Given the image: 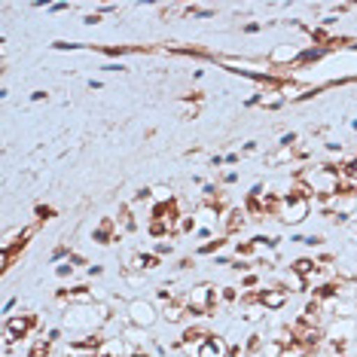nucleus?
Instances as JSON below:
<instances>
[{
  "instance_id": "nucleus-1",
  "label": "nucleus",
  "mask_w": 357,
  "mask_h": 357,
  "mask_svg": "<svg viewBox=\"0 0 357 357\" xmlns=\"http://www.w3.org/2000/svg\"><path fill=\"white\" fill-rule=\"evenodd\" d=\"M110 318H113V312H110L107 303H92V305H70L68 312H64L61 324H64L68 330H74V333H79V336H83V333L104 330Z\"/></svg>"
},
{
  "instance_id": "nucleus-2",
  "label": "nucleus",
  "mask_w": 357,
  "mask_h": 357,
  "mask_svg": "<svg viewBox=\"0 0 357 357\" xmlns=\"http://www.w3.org/2000/svg\"><path fill=\"white\" fill-rule=\"evenodd\" d=\"M126 318H128V324H132V327L153 330V327H156V324L162 321V312H159V308L150 303V299H144V296H135V299H128Z\"/></svg>"
},
{
  "instance_id": "nucleus-3",
  "label": "nucleus",
  "mask_w": 357,
  "mask_h": 357,
  "mask_svg": "<svg viewBox=\"0 0 357 357\" xmlns=\"http://www.w3.org/2000/svg\"><path fill=\"white\" fill-rule=\"evenodd\" d=\"M308 217H312V202H308V199H299V196L281 199L278 220H281L284 226H303Z\"/></svg>"
},
{
  "instance_id": "nucleus-4",
  "label": "nucleus",
  "mask_w": 357,
  "mask_h": 357,
  "mask_svg": "<svg viewBox=\"0 0 357 357\" xmlns=\"http://www.w3.org/2000/svg\"><path fill=\"white\" fill-rule=\"evenodd\" d=\"M3 327L13 333L19 342H25L34 330H40V314L37 312H19V314H10V318H3Z\"/></svg>"
},
{
  "instance_id": "nucleus-5",
  "label": "nucleus",
  "mask_w": 357,
  "mask_h": 357,
  "mask_svg": "<svg viewBox=\"0 0 357 357\" xmlns=\"http://www.w3.org/2000/svg\"><path fill=\"white\" fill-rule=\"evenodd\" d=\"M354 339H357V318H333L327 324V342L351 345Z\"/></svg>"
},
{
  "instance_id": "nucleus-6",
  "label": "nucleus",
  "mask_w": 357,
  "mask_h": 357,
  "mask_svg": "<svg viewBox=\"0 0 357 357\" xmlns=\"http://www.w3.org/2000/svg\"><path fill=\"white\" fill-rule=\"evenodd\" d=\"M248 211L245 205H232L229 211H223V217H220V232L226 235V238H235L241 229H248Z\"/></svg>"
},
{
  "instance_id": "nucleus-7",
  "label": "nucleus",
  "mask_w": 357,
  "mask_h": 357,
  "mask_svg": "<svg viewBox=\"0 0 357 357\" xmlns=\"http://www.w3.org/2000/svg\"><path fill=\"white\" fill-rule=\"evenodd\" d=\"M259 303L266 305V312L275 314V312H284V308L290 305V294L278 284H263V296H259Z\"/></svg>"
},
{
  "instance_id": "nucleus-8",
  "label": "nucleus",
  "mask_w": 357,
  "mask_h": 357,
  "mask_svg": "<svg viewBox=\"0 0 357 357\" xmlns=\"http://www.w3.org/2000/svg\"><path fill=\"white\" fill-rule=\"evenodd\" d=\"M269 284H278V287H284L290 296H294V294H308V281L303 278V275H296L294 269H284V272H278V278L269 281Z\"/></svg>"
},
{
  "instance_id": "nucleus-9",
  "label": "nucleus",
  "mask_w": 357,
  "mask_h": 357,
  "mask_svg": "<svg viewBox=\"0 0 357 357\" xmlns=\"http://www.w3.org/2000/svg\"><path fill=\"white\" fill-rule=\"evenodd\" d=\"M199 357H229V345H226V339H223V336L211 333L205 342L199 345Z\"/></svg>"
},
{
  "instance_id": "nucleus-10",
  "label": "nucleus",
  "mask_w": 357,
  "mask_h": 357,
  "mask_svg": "<svg viewBox=\"0 0 357 357\" xmlns=\"http://www.w3.org/2000/svg\"><path fill=\"white\" fill-rule=\"evenodd\" d=\"M116 226H119V235H128V232H135L137 226H141V220H137V217H135V208H132V202H123V205H119Z\"/></svg>"
},
{
  "instance_id": "nucleus-11",
  "label": "nucleus",
  "mask_w": 357,
  "mask_h": 357,
  "mask_svg": "<svg viewBox=\"0 0 357 357\" xmlns=\"http://www.w3.org/2000/svg\"><path fill=\"white\" fill-rule=\"evenodd\" d=\"M287 98H284L281 89H259V107L263 110H281Z\"/></svg>"
},
{
  "instance_id": "nucleus-12",
  "label": "nucleus",
  "mask_w": 357,
  "mask_h": 357,
  "mask_svg": "<svg viewBox=\"0 0 357 357\" xmlns=\"http://www.w3.org/2000/svg\"><path fill=\"white\" fill-rule=\"evenodd\" d=\"M123 339L128 342V348H147V342H150L147 330H141V327H132V324H128V327H126Z\"/></svg>"
},
{
  "instance_id": "nucleus-13",
  "label": "nucleus",
  "mask_w": 357,
  "mask_h": 357,
  "mask_svg": "<svg viewBox=\"0 0 357 357\" xmlns=\"http://www.w3.org/2000/svg\"><path fill=\"white\" fill-rule=\"evenodd\" d=\"M150 196H153V205H168V202L177 199V192L168 183H156V186H150Z\"/></svg>"
},
{
  "instance_id": "nucleus-14",
  "label": "nucleus",
  "mask_w": 357,
  "mask_h": 357,
  "mask_svg": "<svg viewBox=\"0 0 357 357\" xmlns=\"http://www.w3.org/2000/svg\"><path fill=\"white\" fill-rule=\"evenodd\" d=\"M226 245H229V238H226V235H217V238H211V241H205V245H199L196 254L199 257H217Z\"/></svg>"
},
{
  "instance_id": "nucleus-15",
  "label": "nucleus",
  "mask_w": 357,
  "mask_h": 357,
  "mask_svg": "<svg viewBox=\"0 0 357 357\" xmlns=\"http://www.w3.org/2000/svg\"><path fill=\"white\" fill-rule=\"evenodd\" d=\"M266 318H269V312H266V305H263V303L241 308V321H245V324H259V321H266Z\"/></svg>"
},
{
  "instance_id": "nucleus-16",
  "label": "nucleus",
  "mask_w": 357,
  "mask_h": 357,
  "mask_svg": "<svg viewBox=\"0 0 357 357\" xmlns=\"http://www.w3.org/2000/svg\"><path fill=\"white\" fill-rule=\"evenodd\" d=\"M266 339H269V336H263V333H248V336H245V354H259V351H263V345H266Z\"/></svg>"
},
{
  "instance_id": "nucleus-17",
  "label": "nucleus",
  "mask_w": 357,
  "mask_h": 357,
  "mask_svg": "<svg viewBox=\"0 0 357 357\" xmlns=\"http://www.w3.org/2000/svg\"><path fill=\"white\" fill-rule=\"evenodd\" d=\"M52 351H55V345L50 342V339H34L31 342V348H28V357H52Z\"/></svg>"
},
{
  "instance_id": "nucleus-18",
  "label": "nucleus",
  "mask_w": 357,
  "mask_h": 357,
  "mask_svg": "<svg viewBox=\"0 0 357 357\" xmlns=\"http://www.w3.org/2000/svg\"><path fill=\"white\" fill-rule=\"evenodd\" d=\"M196 229H199L196 214H183V217H181V223H177V238H186V235H196Z\"/></svg>"
},
{
  "instance_id": "nucleus-19",
  "label": "nucleus",
  "mask_w": 357,
  "mask_h": 357,
  "mask_svg": "<svg viewBox=\"0 0 357 357\" xmlns=\"http://www.w3.org/2000/svg\"><path fill=\"white\" fill-rule=\"evenodd\" d=\"M238 284H226V287H220V303L223 305H235V303H241V294H238Z\"/></svg>"
},
{
  "instance_id": "nucleus-20",
  "label": "nucleus",
  "mask_w": 357,
  "mask_h": 357,
  "mask_svg": "<svg viewBox=\"0 0 357 357\" xmlns=\"http://www.w3.org/2000/svg\"><path fill=\"white\" fill-rule=\"evenodd\" d=\"M181 110H183V119H199L202 116V101H181Z\"/></svg>"
},
{
  "instance_id": "nucleus-21",
  "label": "nucleus",
  "mask_w": 357,
  "mask_h": 357,
  "mask_svg": "<svg viewBox=\"0 0 357 357\" xmlns=\"http://www.w3.org/2000/svg\"><path fill=\"white\" fill-rule=\"evenodd\" d=\"M174 250H177V245L172 238H159L156 245H153V254H156V257H172Z\"/></svg>"
},
{
  "instance_id": "nucleus-22",
  "label": "nucleus",
  "mask_w": 357,
  "mask_h": 357,
  "mask_svg": "<svg viewBox=\"0 0 357 357\" xmlns=\"http://www.w3.org/2000/svg\"><path fill=\"white\" fill-rule=\"evenodd\" d=\"M98 52L110 55V59H119V55H128V52H135V46H98Z\"/></svg>"
},
{
  "instance_id": "nucleus-23",
  "label": "nucleus",
  "mask_w": 357,
  "mask_h": 357,
  "mask_svg": "<svg viewBox=\"0 0 357 357\" xmlns=\"http://www.w3.org/2000/svg\"><path fill=\"white\" fill-rule=\"evenodd\" d=\"M74 272H77V266L70 263V259H64V263L55 266V275H59L61 281H68V278H74Z\"/></svg>"
},
{
  "instance_id": "nucleus-24",
  "label": "nucleus",
  "mask_w": 357,
  "mask_h": 357,
  "mask_svg": "<svg viewBox=\"0 0 357 357\" xmlns=\"http://www.w3.org/2000/svg\"><path fill=\"white\" fill-rule=\"evenodd\" d=\"M34 214H37V223H50L52 217H55V208H50V205H37V208H34Z\"/></svg>"
},
{
  "instance_id": "nucleus-25",
  "label": "nucleus",
  "mask_w": 357,
  "mask_h": 357,
  "mask_svg": "<svg viewBox=\"0 0 357 357\" xmlns=\"http://www.w3.org/2000/svg\"><path fill=\"white\" fill-rule=\"evenodd\" d=\"M303 245H305V248H324V245H327V238H324L321 232H312V235H305Z\"/></svg>"
},
{
  "instance_id": "nucleus-26",
  "label": "nucleus",
  "mask_w": 357,
  "mask_h": 357,
  "mask_svg": "<svg viewBox=\"0 0 357 357\" xmlns=\"http://www.w3.org/2000/svg\"><path fill=\"white\" fill-rule=\"evenodd\" d=\"M55 50H59V52H77V50H83V46H79V43H68V40H55Z\"/></svg>"
},
{
  "instance_id": "nucleus-27",
  "label": "nucleus",
  "mask_w": 357,
  "mask_h": 357,
  "mask_svg": "<svg viewBox=\"0 0 357 357\" xmlns=\"http://www.w3.org/2000/svg\"><path fill=\"white\" fill-rule=\"evenodd\" d=\"M296 144H299V135H296V132H290V135H281L278 147H290V150H294V147H296Z\"/></svg>"
},
{
  "instance_id": "nucleus-28",
  "label": "nucleus",
  "mask_w": 357,
  "mask_h": 357,
  "mask_svg": "<svg viewBox=\"0 0 357 357\" xmlns=\"http://www.w3.org/2000/svg\"><path fill=\"white\" fill-rule=\"evenodd\" d=\"M43 339H50L52 345L61 342V327H52V330H43Z\"/></svg>"
},
{
  "instance_id": "nucleus-29",
  "label": "nucleus",
  "mask_w": 357,
  "mask_h": 357,
  "mask_svg": "<svg viewBox=\"0 0 357 357\" xmlns=\"http://www.w3.org/2000/svg\"><path fill=\"white\" fill-rule=\"evenodd\" d=\"M263 28H266L263 22H245V25H241V31H245V34H259Z\"/></svg>"
},
{
  "instance_id": "nucleus-30",
  "label": "nucleus",
  "mask_w": 357,
  "mask_h": 357,
  "mask_svg": "<svg viewBox=\"0 0 357 357\" xmlns=\"http://www.w3.org/2000/svg\"><path fill=\"white\" fill-rule=\"evenodd\" d=\"M101 22H104L101 13H86L83 15V25H101Z\"/></svg>"
},
{
  "instance_id": "nucleus-31",
  "label": "nucleus",
  "mask_w": 357,
  "mask_h": 357,
  "mask_svg": "<svg viewBox=\"0 0 357 357\" xmlns=\"http://www.w3.org/2000/svg\"><path fill=\"white\" fill-rule=\"evenodd\" d=\"M190 269H196V259H192V257H183L181 263H177V272H190Z\"/></svg>"
},
{
  "instance_id": "nucleus-32",
  "label": "nucleus",
  "mask_w": 357,
  "mask_h": 357,
  "mask_svg": "<svg viewBox=\"0 0 357 357\" xmlns=\"http://www.w3.org/2000/svg\"><path fill=\"white\" fill-rule=\"evenodd\" d=\"M15 305H19V299H15V296H10V299L3 303V314H6V318H10V314L15 312Z\"/></svg>"
},
{
  "instance_id": "nucleus-33",
  "label": "nucleus",
  "mask_w": 357,
  "mask_h": 357,
  "mask_svg": "<svg viewBox=\"0 0 357 357\" xmlns=\"http://www.w3.org/2000/svg\"><path fill=\"white\" fill-rule=\"evenodd\" d=\"M46 98H50V92H46V89H37V92H31V101H34V104L46 101Z\"/></svg>"
},
{
  "instance_id": "nucleus-34",
  "label": "nucleus",
  "mask_w": 357,
  "mask_h": 357,
  "mask_svg": "<svg viewBox=\"0 0 357 357\" xmlns=\"http://www.w3.org/2000/svg\"><path fill=\"white\" fill-rule=\"evenodd\" d=\"M86 275H89V278H101V275H104V266H98V263H95V266H89Z\"/></svg>"
},
{
  "instance_id": "nucleus-35",
  "label": "nucleus",
  "mask_w": 357,
  "mask_h": 357,
  "mask_svg": "<svg viewBox=\"0 0 357 357\" xmlns=\"http://www.w3.org/2000/svg\"><path fill=\"white\" fill-rule=\"evenodd\" d=\"M104 70H107V74H126V64H107V68H104Z\"/></svg>"
},
{
  "instance_id": "nucleus-36",
  "label": "nucleus",
  "mask_w": 357,
  "mask_h": 357,
  "mask_svg": "<svg viewBox=\"0 0 357 357\" xmlns=\"http://www.w3.org/2000/svg\"><path fill=\"white\" fill-rule=\"evenodd\" d=\"M235 181H238V172H226L223 174V186H232Z\"/></svg>"
},
{
  "instance_id": "nucleus-37",
  "label": "nucleus",
  "mask_w": 357,
  "mask_h": 357,
  "mask_svg": "<svg viewBox=\"0 0 357 357\" xmlns=\"http://www.w3.org/2000/svg\"><path fill=\"white\" fill-rule=\"evenodd\" d=\"M50 10L52 13H64V10H70V3H50Z\"/></svg>"
},
{
  "instance_id": "nucleus-38",
  "label": "nucleus",
  "mask_w": 357,
  "mask_h": 357,
  "mask_svg": "<svg viewBox=\"0 0 357 357\" xmlns=\"http://www.w3.org/2000/svg\"><path fill=\"white\" fill-rule=\"evenodd\" d=\"M241 153H245V156H250V153H257V141H248V144H245V150H241Z\"/></svg>"
},
{
  "instance_id": "nucleus-39",
  "label": "nucleus",
  "mask_w": 357,
  "mask_h": 357,
  "mask_svg": "<svg viewBox=\"0 0 357 357\" xmlns=\"http://www.w3.org/2000/svg\"><path fill=\"white\" fill-rule=\"evenodd\" d=\"M238 159H241L238 153H229V156H226V165H238Z\"/></svg>"
},
{
  "instance_id": "nucleus-40",
  "label": "nucleus",
  "mask_w": 357,
  "mask_h": 357,
  "mask_svg": "<svg viewBox=\"0 0 357 357\" xmlns=\"http://www.w3.org/2000/svg\"><path fill=\"white\" fill-rule=\"evenodd\" d=\"M104 83H101V79H89V89H92V92H98V89H101Z\"/></svg>"
}]
</instances>
